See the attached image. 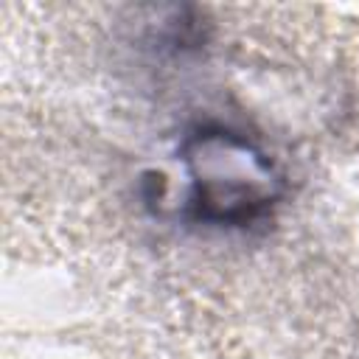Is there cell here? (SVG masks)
<instances>
[{
	"label": "cell",
	"instance_id": "obj_1",
	"mask_svg": "<svg viewBox=\"0 0 359 359\" xmlns=\"http://www.w3.org/2000/svg\"><path fill=\"white\" fill-rule=\"evenodd\" d=\"M196 208L213 222H247L261 213L275 196L272 165L247 140L230 137L227 132L196 140Z\"/></svg>",
	"mask_w": 359,
	"mask_h": 359
}]
</instances>
